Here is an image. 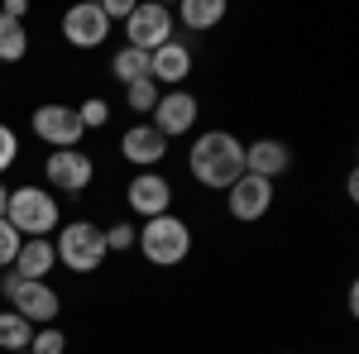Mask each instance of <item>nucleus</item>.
<instances>
[{
    "instance_id": "0eeeda50",
    "label": "nucleus",
    "mask_w": 359,
    "mask_h": 354,
    "mask_svg": "<svg viewBox=\"0 0 359 354\" xmlns=\"http://www.w3.org/2000/svg\"><path fill=\"white\" fill-rule=\"evenodd\" d=\"M91 177H96V163H91V154H82V149H53L43 158V182H48V191L82 196L91 187Z\"/></svg>"
},
{
    "instance_id": "b1692460",
    "label": "nucleus",
    "mask_w": 359,
    "mask_h": 354,
    "mask_svg": "<svg viewBox=\"0 0 359 354\" xmlns=\"http://www.w3.org/2000/svg\"><path fill=\"white\" fill-rule=\"evenodd\" d=\"M20 245H25V240H20V230L0 216V268H15V254H20Z\"/></svg>"
},
{
    "instance_id": "412c9836",
    "label": "nucleus",
    "mask_w": 359,
    "mask_h": 354,
    "mask_svg": "<svg viewBox=\"0 0 359 354\" xmlns=\"http://www.w3.org/2000/svg\"><path fill=\"white\" fill-rule=\"evenodd\" d=\"M158 82L154 77H144V82H135V86H125V106L135 110V115H154V106H158Z\"/></svg>"
},
{
    "instance_id": "f8f14e48",
    "label": "nucleus",
    "mask_w": 359,
    "mask_h": 354,
    "mask_svg": "<svg viewBox=\"0 0 359 354\" xmlns=\"http://www.w3.org/2000/svg\"><path fill=\"white\" fill-rule=\"evenodd\" d=\"M225 206H230V216L240 220V225H254V220H264L269 211H273V182L245 172L235 187L225 191Z\"/></svg>"
},
{
    "instance_id": "1a4fd4ad",
    "label": "nucleus",
    "mask_w": 359,
    "mask_h": 354,
    "mask_svg": "<svg viewBox=\"0 0 359 354\" xmlns=\"http://www.w3.org/2000/svg\"><path fill=\"white\" fill-rule=\"evenodd\" d=\"M172 182H168L163 172H135L130 177V187H125V201H130V211L139 220H154V216H172Z\"/></svg>"
},
{
    "instance_id": "f257e3e1",
    "label": "nucleus",
    "mask_w": 359,
    "mask_h": 354,
    "mask_svg": "<svg viewBox=\"0 0 359 354\" xmlns=\"http://www.w3.org/2000/svg\"><path fill=\"white\" fill-rule=\"evenodd\" d=\"M187 172L196 177V187L206 191H230L245 177V144L230 130H206L192 139L187 149Z\"/></svg>"
},
{
    "instance_id": "dca6fc26",
    "label": "nucleus",
    "mask_w": 359,
    "mask_h": 354,
    "mask_svg": "<svg viewBox=\"0 0 359 354\" xmlns=\"http://www.w3.org/2000/svg\"><path fill=\"white\" fill-rule=\"evenodd\" d=\"M53 268H57V254H53V235H48V240H25L10 273H20V278H29V282H48Z\"/></svg>"
},
{
    "instance_id": "20e7f679",
    "label": "nucleus",
    "mask_w": 359,
    "mask_h": 354,
    "mask_svg": "<svg viewBox=\"0 0 359 354\" xmlns=\"http://www.w3.org/2000/svg\"><path fill=\"white\" fill-rule=\"evenodd\" d=\"M53 254L67 273H96L106 264V230L91 225V220H67L62 230L53 235Z\"/></svg>"
},
{
    "instance_id": "4468645a",
    "label": "nucleus",
    "mask_w": 359,
    "mask_h": 354,
    "mask_svg": "<svg viewBox=\"0 0 359 354\" xmlns=\"http://www.w3.org/2000/svg\"><path fill=\"white\" fill-rule=\"evenodd\" d=\"M192 62L196 57H192V48H187L182 39H168L163 48L149 53V77H154L158 86H168V91H177V86L192 77Z\"/></svg>"
},
{
    "instance_id": "4be33fe9",
    "label": "nucleus",
    "mask_w": 359,
    "mask_h": 354,
    "mask_svg": "<svg viewBox=\"0 0 359 354\" xmlns=\"http://www.w3.org/2000/svg\"><path fill=\"white\" fill-rule=\"evenodd\" d=\"M62 350H67V335L57 326H39L29 340V354H62Z\"/></svg>"
},
{
    "instance_id": "a878e982",
    "label": "nucleus",
    "mask_w": 359,
    "mask_h": 354,
    "mask_svg": "<svg viewBox=\"0 0 359 354\" xmlns=\"http://www.w3.org/2000/svg\"><path fill=\"white\" fill-rule=\"evenodd\" d=\"M15 158H20V139H15V130H10V125H0V172H10V168H15Z\"/></svg>"
},
{
    "instance_id": "9b49d317",
    "label": "nucleus",
    "mask_w": 359,
    "mask_h": 354,
    "mask_svg": "<svg viewBox=\"0 0 359 354\" xmlns=\"http://www.w3.org/2000/svg\"><path fill=\"white\" fill-rule=\"evenodd\" d=\"M62 39H67L72 48L91 53V48H101V43L111 39V20L101 15L96 0H82V5H72V10L62 15Z\"/></svg>"
},
{
    "instance_id": "6e6552de",
    "label": "nucleus",
    "mask_w": 359,
    "mask_h": 354,
    "mask_svg": "<svg viewBox=\"0 0 359 354\" xmlns=\"http://www.w3.org/2000/svg\"><path fill=\"white\" fill-rule=\"evenodd\" d=\"M196 120H201V101H196L187 86H177V91H163L158 96V106H154V130L163 139H182L196 130Z\"/></svg>"
},
{
    "instance_id": "cd10ccee",
    "label": "nucleus",
    "mask_w": 359,
    "mask_h": 354,
    "mask_svg": "<svg viewBox=\"0 0 359 354\" xmlns=\"http://www.w3.org/2000/svg\"><path fill=\"white\" fill-rule=\"evenodd\" d=\"M5 201H10V187L0 182V216H5Z\"/></svg>"
},
{
    "instance_id": "9d476101",
    "label": "nucleus",
    "mask_w": 359,
    "mask_h": 354,
    "mask_svg": "<svg viewBox=\"0 0 359 354\" xmlns=\"http://www.w3.org/2000/svg\"><path fill=\"white\" fill-rule=\"evenodd\" d=\"M125 39L139 53H154L172 39V10L168 5H135V15L125 20Z\"/></svg>"
},
{
    "instance_id": "bb28decb",
    "label": "nucleus",
    "mask_w": 359,
    "mask_h": 354,
    "mask_svg": "<svg viewBox=\"0 0 359 354\" xmlns=\"http://www.w3.org/2000/svg\"><path fill=\"white\" fill-rule=\"evenodd\" d=\"M101 15H106V20H120V25H125V20H130V15H135V0H101Z\"/></svg>"
},
{
    "instance_id": "6ab92c4d",
    "label": "nucleus",
    "mask_w": 359,
    "mask_h": 354,
    "mask_svg": "<svg viewBox=\"0 0 359 354\" xmlns=\"http://www.w3.org/2000/svg\"><path fill=\"white\" fill-rule=\"evenodd\" d=\"M29 340H34V326L25 316L20 311H0V350L20 354V350H29Z\"/></svg>"
},
{
    "instance_id": "39448f33",
    "label": "nucleus",
    "mask_w": 359,
    "mask_h": 354,
    "mask_svg": "<svg viewBox=\"0 0 359 354\" xmlns=\"http://www.w3.org/2000/svg\"><path fill=\"white\" fill-rule=\"evenodd\" d=\"M0 297L10 301V311H20L29 326H53L57 316H62V297H57L48 282H29V278H20V273L5 268V278H0Z\"/></svg>"
},
{
    "instance_id": "f3484780",
    "label": "nucleus",
    "mask_w": 359,
    "mask_h": 354,
    "mask_svg": "<svg viewBox=\"0 0 359 354\" xmlns=\"http://www.w3.org/2000/svg\"><path fill=\"white\" fill-rule=\"evenodd\" d=\"M177 20H182V29H192V34H206V29H216L225 20V0H182L177 5Z\"/></svg>"
},
{
    "instance_id": "c85d7f7f",
    "label": "nucleus",
    "mask_w": 359,
    "mask_h": 354,
    "mask_svg": "<svg viewBox=\"0 0 359 354\" xmlns=\"http://www.w3.org/2000/svg\"><path fill=\"white\" fill-rule=\"evenodd\" d=\"M20 354H29V350H20Z\"/></svg>"
},
{
    "instance_id": "f03ea898",
    "label": "nucleus",
    "mask_w": 359,
    "mask_h": 354,
    "mask_svg": "<svg viewBox=\"0 0 359 354\" xmlns=\"http://www.w3.org/2000/svg\"><path fill=\"white\" fill-rule=\"evenodd\" d=\"M5 220L20 230V240H48L57 225H62V206H57V196L48 187H25L10 191V201H5Z\"/></svg>"
},
{
    "instance_id": "423d86ee",
    "label": "nucleus",
    "mask_w": 359,
    "mask_h": 354,
    "mask_svg": "<svg viewBox=\"0 0 359 354\" xmlns=\"http://www.w3.org/2000/svg\"><path fill=\"white\" fill-rule=\"evenodd\" d=\"M34 139H43L48 149H82V115L77 106H62V101H43V106L29 115Z\"/></svg>"
},
{
    "instance_id": "5701e85b",
    "label": "nucleus",
    "mask_w": 359,
    "mask_h": 354,
    "mask_svg": "<svg viewBox=\"0 0 359 354\" xmlns=\"http://www.w3.org/2000/svg\"><path fill=\"white\" fill-rule=\"evenodd\" d=\"M135 240H139V225H130V220H115V225H106V249H111V254L135 249Z\"/></svg>"
},
{
    "instance_id": "a211bd4d",
    "label": "nucleus",
    "mask_w": 359,
    "mask_h": 354,
    "mask_svg": "<svg viewBox=\"0 0 359 354\" xmlns=\"http://www.w3.org/2000/svg\"><path fill=\"white\" fill-rule=\"evenodd\" d=\"M111 77L115 82H125V86H135V82H144L149 77V53H139V48H115L111 53Z\"/></svg>"
},
{
    "instance_id": "ddd939ff",
    "label": "nucleus",
    "mask_w": 359,
    "mask_h": 354,
    "mask_svg": "<svg viewBox=\"0 0 359 354\" xmlns=\"http://www.w3.org/2000/svg\"><path fill=\"white\" fill-rule=\"evenodd\" d=\"M120 158L135 163L139 172H158V163L168 158V139L158 135L149 120H139V125H130V130L120 135Z\"/></svg>"
},
{
    "instance_id": "2eb2a0df",
    "label": "nucleus",
    "mask_w": 359,
    "mask_h": 354,
    "mask_svg": "<svg viewBox=\"0 0 359 354\" xmlns=\"http://www.w3.org/2000/svg\"><path fill=\"white\" fill-rule=\"evenodd\" d=\"M245 172L278 182L283 172H292V149L283 139H254V144H245Z\"/></svg>"
},
{
    "instance_id": "aec40b11",
    "label": "nucleus",
    "mask_w": 359,
    "mask_h": 354,
    "mask_svg": "<svg viewBox=\"0 0 359 354\" xmlns=\"http://www.w3.org/2000/svg\"><path fill=\"white\" fill-rule=\"evenodd\" d=\"M25 53H29L25 25H15V20H5V15H0V62H20Z\"/></svg>"
},
{
    "instance_id": "393cba45",
    "label": "nucleus",
    "mask_w": 359,
    "mask_h": 354,
    "mask_svg": "<svg viewBox=\"0 0 359 354\" xmlns=\"http://www.w3.org/2000/svg\"><path fill=\"white\" fill-rule=\"evenodd\" d=\"M77 115H82V130H106L111 106H106L101 96H91V101H82V106H77Z\"/></svg>"
},
{
    "instance_id": "7ed1b4c3",
    "label": "nucleus",
    "mask_w": 359,
    "mask_h": 354,
    "mask_svg": "<svg viewBox=\"0 0 359 354\" xmlns=\"http://www.w3.org/2000/svg\"><path fill=\"white\" fill-rule=\"evenodd\" d=\"M135 245L154 268H177V264H187V254H192V225L182 216H154V220L139 225Z\"/></svg>"
}]
</instances>
